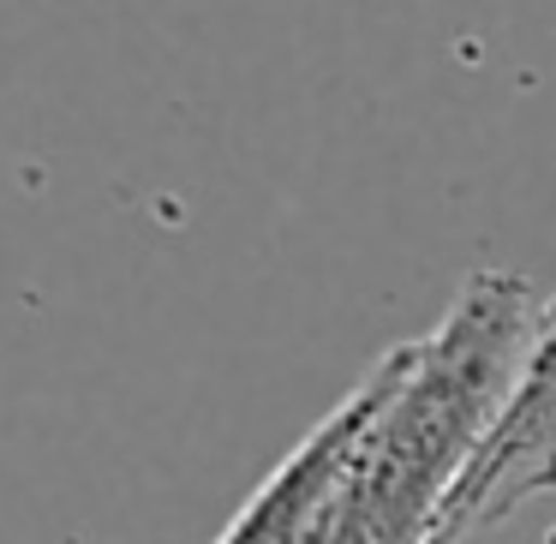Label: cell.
Listing matches in <instances>:
<instances>
[{
  "mask_svg": "<svg viewBox=\"0 0 556 544\" xmlns=\"http://www.w3.org/2000/svg\"><path fill=\"white\" fill-rule=\"evenodd\" d=\"M539 293L515 269H472L425 336L371 365L377 395L312 544H431L448 491L484 448L532 353Z\"/></svg>",
  "mask_w": 556,
  "mask_h": 544,
  "instance_id": "6da1fadb",
  "label": "cell"
},
{
  "mask_svg": "<svg viewBox=\"0 0 556 544\" xmlns=\"http://www.w3.org/2000/svg\"><path fill=\"white\" fill-rule=\"evenodd\" d=\"M544 491H556V293L539 305V329H532V353L515 377V395L496 413L491 437L460 472V484L448 491L431 544H467L472 532L508 520L520 503Z\"/></svg>",
  "mask_w": 556,
  "mask_h": 544,
  "instance_id": "7a4b0ae2",
  "label": "cell"
},
{
  "mask_svg": "<svg viewBox=\"0 0 556 544\" xmlns=\"http://www.w3.org/2000/svg\"><path fill=\"white\" fill-rule=\"evenodd\" d=\"M371 395H377V377L365 371L359 383H353L348 395H341L336 407L281 455V467L245 496L240 515L222 527L216 544H312L329 491H336L353 443H359V425H365V413H371Z\"/></svg>",
  "mask_w": 556,
  "mask_h": 544,
  "instance_id": "3957f363",
  "label": "cell"
}]
</instances>
